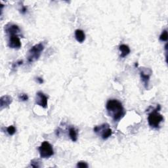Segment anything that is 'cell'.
<instances>
[{"label": "cell", "mask_w": 168, "mask_h": 168, "mask_svg": "<svg viewBox=\"0 0 168 168\" xmlns=\"http://www.w3.org/2000/svg\"><path fill=\"white\" fill-rule=\"evenodd\" d=\"M108 114L115 122H118L124 116L126 111L121 102L117 99H110L106 105Z\"/></svg>", "instance_id": "6da1fadb"}, {"label": "cell", "mask_w": 168, "mask_h": 168, "mask_svg": "<svg viewBox=\"0 0 168 168\" xmlns=\"http://www.w3.org/2000/svg\"><path fill=\"white\" fill-rule=\"evenodd\" d=\"M161 107L159 105L157 106V108L154 109L153 112L149 114V117H148V122H149V126L153 127L157 129L160 127V124L163 120V117L161 114L159 113V110H160Z\"/></svg>", "instance_id": "7a4b0ae2"}, {"label": "cell", "mask_w": 168, "mask_h": 168, "mask_svg": "<svg viewBox=\"0 0 168 168\" xmlns=\"http://www.w3.org/2000/svg\"><path fill=\"white\" fill-rule=\"evenodd\" d=\"M44 50V45L42 43H39L34 45L28 52L27 61L29 63H32L38 61Z\"/></svg>", "instance_id": "3957f363"}, {"label": "cell", "mask_w": 168, "mask_h": 168, "mask_svg": "<svg viewBox=\"0 0 168 168\" xmlns=\"http://www.w3.org/2000/svg\"><path fill=\"white\" fill-rule=\"evenodd\" d=\"M93 130L95 133L99 135L103 140L108 139L113 134V131L108 123H103L101 126H95Z\"/></svg>", "instance_id": "277c9868"}, {"label": "cell", "mask_w": 168, "mask_h": 168, "mask_svg": "<svg viewBox=\"0 0 168 168\" xmlns=\"http://www.w3.org/2000/svg\"><path fill=\"white\" fill-rule=\"evenodd\" d=\"M38 150L42 158H49L54 154L53 148L48 141H43Z\"/></svg>", "instance_id": "5b68a950"}, {"label": "cell", "mask_w": 168, "mask_h": 168, "mask_svg": "<svg viewBox=\"0 0 168 168\" xmlns=\"http://www.w3.org/2000/svg\"><path fill=\"white\" fill-rule=\"evenodd\" d=\"M140 71V76H141V78L143 83H144V86H145V89H148V86H149V83L150 81V78L151 76V74L153 72L150 69H145V68H141L139 69Z\"/></svg>", "instance_id": "8992f818"}, {"label": "cell", "mask_w": 168, "mask_h": 168, "mask_svg": "<svg viewBox=\"0 0 168 168\" xmlns=\"http://www.w3.org/2000/svg\"><path fill=\"white\" fill-rule=\"evenodd\" d=\"M47 99H48L47 97L43 93V92L39 91L36 93V97H35V103H36L38 105L43 108V109H47Z\"/></svg>", "instance_id": "52a82bcc"}, {"label": "cell", "mask_w": 168, "mask_h": 168, "mask_svg": "<svg viewBox=\"0 0 168 168\" xmlns=\"http://www.w3.org/2000/svg\"><path fill=\"white\" fill-rule=\"evenodd\" d=\"M8 46L11 48V49H18L21 47L22 44L18 35H10L9 41H8Z\"/></svg>", "instance_id": "ba28073f"}, {"label": "cell", "mask_w": 168, "mask_h": 168, "mask_svg": "<svg viewBox=\"0 0 168 168\" xmlns=\"http://www.w3.org/2000/svg\"><path fill=\"white\" fill-rule=\"evenodd\" d=\"M5 32L9 35H17L21 32L20 28L13 23H8L5 26Z\"/></svg>", "instance_id": "9c48e42d"}, {"label": "cell", "mask_w": 168, "mask_h": 168, "mask_svg": "<svg viewBox=\"0 0 168 168\" xmlns=\"http://www.w3.org/2000/svg\"><path fill=\"white\" fill-rule=\"evenodd\" d=\"M13 102V99L9 95H4L0 99V106L1 110L9 106Z\"/></svg>", "instance_id": "30bf717a"}, {"label": "cell", "mask_w": 168, "mask_h": 168, "mask_svg": "<svg viewBox=\"0 0 168 168\" xmlns=\"http://www.w3.org/2000/svg\"><path fill=\"white\" fill-rule=\"evenodd\" d=\"M75 38L79 43H83L86 39V34L82 30L78 29L75 31Z\"/></svg>", "instance_id": "8fae6325"}, {"label": "cell", "mask_w": 168, "mask_h": 168, "mask_svg": "<svg viewBox=\"0 0 168 168\" xmlns=\"http://www.w3.org/2000/svg\"><path fill=\"white\" fill-rule=\"evenodd\" d=\"M119 49L121 52L120 57L122 58H124L130 53V48L129 46L126 44H122L119 46Z\"/></svg>", "instance_id": "7c38bea8"}, {"label": "cell", "mask_w": 168, "mask_h": 168, "mask_svg": "<svg viewBox=\"0 0 168 168\" xmlns=\"http://www.w3.org/2000/svg\"><path fill=\"white\" fill-rule=\"evenodd\" d=\"M69 136L72 141L73 142H76L78 140V131L75 129L74 127H72L69 128Z\"/></svg>", "instance_id": "4fadbf2b"}, {"label": "cell", "mask_w": 168, "mask_h": 168, "mask_svg": "<svg viewBox=\"0 0 168 168\" xmlns=\"http://www.w3.org/2000/svg\"><path fill=\"white\" fill-rule=\"evenodd\" d=\"M167 38H168V35H167V30H164L162 33L161 34V35H160V40L162 42H167Z\"/></svg>", "instance_id": "5bb4252c"}, {"label": "cell", "mask_w": 168, "mask_h": 168, "mask_svg": "<svg viewBox=\"0 0 168 168\" xmlns=\"http://www.w3.org/2000/svg\"><path fill=\"white\" fill-rule=\"evenodd\" d=\"M16 128L14 126H10L7 128V132L9 135H13L16 133Z\"/></svg>", "instance_id": "9a60e30c"}, {"label": "cell", "mask_w": 168, "mask_h": 168, "mask_svg": "<svg viewBox=\"0 0 168 168\" xmlns=\"http://www.w3.org/2000/svg\"><path fill=\"white\" fill-rule=\"evenodd\" d=\"M18 99L21 101H27L29 100V96L26 93H21L18 95Z\"/></svg>", "instance_id": "2e32d148"}, {"label": "cell", "mask_w": 168, "mask_h": 168, "mask_svg": "<svg viewBox=\"0 0 168 168\" xmlns=\"http://www.w3.org/2000/svg\"><path fill=\"white\" fill-rule=\"evenodd\" d=\"M39 162L38 160H33L31 161V166L33 167H40L41 165H39Z\"/></svg>", "instance_id": "e0dca14e"}, {"label": "cell", "mask_w": 168, "mask_h": 168, "mask_svg": "<svg viewBox=\"0 0 168 168\" xmlns=\"http://www.w3.org/2000/svg\"><path fill=\"white\" fill-rule=\"evenodd\" d=\"M89 167V166H88L87 163L86 162H83V161H81V162H79L78 163H77V167H81V168H87Z\"/></svg>", "instance_id": "ac0fdd59"}, {"label": "cell", "mask_w": 168, "mask_h": 168, "mask_svg": "<svg viewBox=\"0 0 168 168\" xmlns=\"http://www.w3.org/2000/svg\"><path fill=\"white\" fill-rule=\"evenodd\" d=\"M22 64H23V61H18L13 64V65H12V68H13V69H15V68L22 65Z\"/></svg>", "instance_id": "d6986e66"}, {"label": "cell", "mask_w": 168, "mask_h": 168, "mask_svg": "<svg viewBox=\"0 0 168 168\" xmlns=\"http://www.w3.org/2000/svg\"><path fill=\"white\" fill-rule=\"evenodd\" d=\"M27 11H28V8H27V7H26L25 5H22L21 9H20V12H21V13H22L23 15L25 14L27 12Z\"/></svg>", "instance_id": "ffe728a7"}, {"label": "cell", "mask_w": 168, "mask_h": 168, "mask_svg": "<svg viewBox=\"0 0 168 168\" xmlns=\"http://www.w3.org/2000/svg\"><path fill=\"white\" fill-rule=\"evenodd\" d=\"M37 79V82L39 83H43V79L42 78H39V77H38V78H36Z\"/></svg>", "instance_id": "44dd1931"}]
</instances>
